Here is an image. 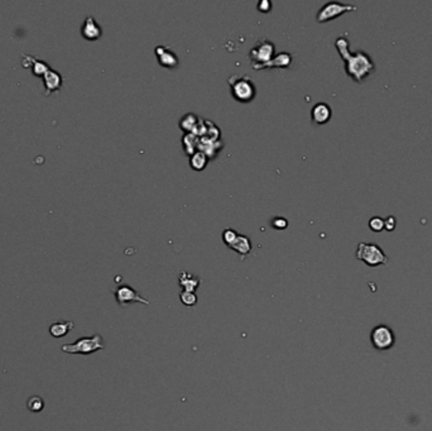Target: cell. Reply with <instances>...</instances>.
Here are the masks:
<instances>
[{
  "mask_svg": "<svg viewBox=\"0 0 432 431\" xmlns=\"http://www.w3.org/2000/svg\"><path fill=\"white\" fill-rule=\"evenodd\" d=\"M335 47L339 51L344 63H345V71L349 75L352 80L356 83H361L368 75L374 71L373 61L367 55L364 51H356V52H350L349 41L345 37H339L335 41Z\"/></svg>",
  "mask_w": 432,
  "mask_h": 431,
  "instance_id": "cell-1",
  "label": "cell"
},
{
  "mask_svg": "<svg viewBox=\"0 0 432 431\" xmlns=\"http://www.w3.org/2000/svg\"><path fill=\"white\" fill-rule=\"evenodd\" d=\"M231 95L239 103H250L257 96V87L252 77L246 75H233L229 77Z\"/></svg>",
  "mask_w": 432,
  "mask_h": 431,
  "instance_id": "cell-2",
  "label": "cell"
},
{
  "mask_svg": "<svg viewBox=\"0 0 432 431\" xmlns=\"http://www.w3.org/2000/svg\"><path fill=\"white\" fill-rule=\"evenodd\" d=\"M356 258L361 262H364L369 267L385 266L389 263V258L387 254L380 249V247L374 243H364L361 242L358 244L356 248Z\"/></svg>",
  "mask_w": 432,
  "mask_h": 431,
  "instance_id": "cell-3",
  "label": "cell"
},
{
  "mask_svg": "<svg viewBox=\"0 0 432 431\" xmlns=\"http://www.w3.org/2000/svg\"><path fill=\"white\" fill-rule=\"evenodd\" d=\"M275 46L272 41L267 38L258 39L254 47L249 51L248 59L254 70H261L263 65L270 62L274 57Z\"/></svg>",
  "mask_w": 432,
  "mask_h": 431,
  "instance_id": "cell-4",
  "label": "cell"
},
{
  "mask_svg": "<svg viewBox=\"0 0 432 431\" xmlns=\"http://www.w3.org/2000/svg\"><path fill=\"white\" fill-rule=\"evenodd\" d=\"M104 340L100 334H96L94 337L89 338H80L76 343L72 344H65L62 345V351L68 353V354H83L89 355L95 353V351L104 349Z\"/></svg>",
  "mask_w": 432,
  "mask_h": 431,
  "instance_id": "cell-5",
  "label": "cell"
},
{
  "mask_svg": "<svg viewBox=\"0 0 432 431\" xmlns=\"http://www.w3.org/2000/svg\"><path fill=\"white\" fill-rule=\"evenodd\" d=\"M356 9L358 8L355 5H351V4H343L339 3V1H329V3H326L325 5L320 8V10L316 14V21L319 23H326V22H330L332 19L338 18V17L343 15L344 13L355 12Z\"/></svg>",
  "mask_w": 432,
  "mask_h": 431,
  "instance_id": "cell-6",
  "label": "cell"
},
{
  "mask_svg": "<svg viewBox=\"0 0 432 431\" xmlns=\"http://www.w3.org/2000/svg\"><path fill=\"white\" fill-rule=\"evenodd\" d=\"M370 342L377 350H388L394 345L396 337L387 325H378L370 333Z\"/></svg>",
  "mask_w": 432,
  "mask_h": 431,
  "instance_id": "cell-7",
  "label": "cell"
},
{
  "mask_svg": "<svg viewBox=\"0 0 432 431\" xmlns=\"http://www.w3.org/2000/svg\"><path fill=\"white\" fill-rule=\"evenodd\" d=\"M114 296L116 298V302L122 307H127L128 305L133 304V302H139L143 305H149V300L140 296V293L134 289L133 287L128 286V285H122L114 291Z\"/></svg>",
  "mask_w": 432,
  "mask_h": 431,
  "instance_id": "cell-8",
  "label": "cell"
},
{
  "mask_svg": "<svg viewBox=\"0 0 432 431\" xmlns=\"http://www.w3.org/2000/svg\"><path fill=\"white\" fill-rule=\"evenodd\" d=\"M154 55L157 57L158 63L166 68H176L180 63L177 55L168 47L164 46H157L154 48Z\"/></svg>",
  "mask_w": 432,
  "mask_h": 431,
  "instance_id": "cell-9",
  "label": "cell"
},
{
  "mask_svg": "<svg viewBox=\"0 0 432 431\" xmlns=\"http://www.w3.org/2000/svg\"><path fill=\"white\" fill-rule=\"evenodd\" d=\"M101 34H103V29L98 24V22L95 21L94 17L87 15L81 26V36L87 41H96L100 38Z\"/></svg>",
  "mask_w": 432,
  "mask_h": 431,
  "instance_id": "cell-10",
  "label": "cell"
},
{
  "mask_svg": "<svg viewBox=\"0 0 432 431\" xmlns=\"http://www.w3.org/2000/svg\"><path fill=\"white\" fill-rule=\"evenodd\" d=\"M331 115H332L331 107L326 103L315 104L314 108L311 109V119H312V121L317 125L326 124V123L331 119Z\"/></svg>",
  "mask_w": 432,
  "mask_h": 431,
  "instance_id": "cell-11",
  "label": "cell"
},
{
  "mask_svg": "<svg viewBox=\"0 0 432 431\" xmlns=\"http://www.w3.org/2000/svg\"><path fill=\"white\" fill-rule=\"evenodd\" d=\"M43 85H45V94L51 95L52 92L58 91L62 87V76L58 71L50 68L45 75H43Z\"/></svg>",
  "mask_w": 432,
  "mask_h": 431,
  "instance_id": "cell-12",
  "label": "cell"
},
{
  "mask_svg": "<svg viewBox=\"0 0 432 431\" xmlns=\"http://www.w3.org/2000/svg\"><path fill=\"white\" fill-rule=\"evenodd\" d=\"M222 147H224V144L221 143V141H210V139L206 138H198L197 151L204 152L209 157V160L215 158L222 149Z\"/></svg>",
  "mask_w": 432,
  "mask_h": 431,
  "instance_id": "cell-13",
  "label": "cell"
},
{
  "mask_svg": "<svg viewBox=\"0 0 432 431\" xmlns=\"http://www.w3.org/2000/svg\"><path fill=\"white\" fill-rule=\"evenodd\" d=\"M178 285L182 287V291H189V292H195L198 286L201 285V278L197 276L189 273L186 271H180L178 276Z\"/></svg>",
  "mask_w": 432,
  "mask_h": 431,
  "instance_id": "cell-14",
  "label": "cell"
},
{
  "mask_svg": "<svg viewBox=\"0 0 432 431\" xmlns=\"http://www.w3.org/2000/svg\"><path fill=\"white\" fill-rule=\"evenodd\" d=\"M22 56H23L24 66H27L28 63V66L32 68L33 74L36 75V76H43V75H45L51 68V66L48 65L47 62L42 61V59L36 58V57L30 56V55L22 54Z\"/></svg>",
  "mask_w": 432,
  "mask_h": 431,
  "instance_id": "cell-15",
  "label": "cell"
},
{
  "mask_svg": "<svg viewBox=\"0 0 432 431\" xmlns=\"http://www.w3.org/2000/svg\"><path fill=\"white\" fill-rule=\"evenodd\" d=\"M229 248L233 249L234 252H237V253L239 254V256H242V257H245V256L250 254V252H252L253 249V245L248 236L240 235L239 234V235L237 236V239L229 245Z\"/></svg>",
  "mask_w": 432,
  "mask_h": 431,
  "instance_id": "cell-16",
  "label": "cell"
},
{
  "mask_svg": "<svg viewBox=\"0 0 432 431\" xmlns=\"http://www.w3.org/2000/svg\"><path fill=\"white\" fill-rule=\"evenodd\" d=\"M292 63V55L288 54V52H282L278 54L277 56L273 57L270 62H267L266 65H263L261 67V70L263 68H288Z\"/></svg>",
  "mask_w": 432,
  "mask_h": 431,
  "instance_id": "cell-17",
  "label": "cell"
},
{
  "mask_svg": "<svg viewBox=\"0 0 432 431\" xmlns=\"http://www.w3.org/2000/svg\"><path fill=\"white\" fill-rule=\"evenodd\" d=\"M74 329V322H54L50 325V334L54 338H62Z\"/></svg>",
  "mask_w": 432,
  "mask_h": 431,
  "instance_id": "cell-18",
  "label": "cell"
},
{
  "mask_svg": "<svg viewBox=\"0 0 432 431\" xmlns=\"http://www.w3.org/2000/svg\"><path fill=\"white\" fill-rule=\"evenodd\" d=\"M209 163V157L201 151H196L189 156V166L193 171H204Z\"/></svg>",
  "mask_w": 432,
  "mask_h": 431,
  "instance_id": "cell-19",
  "label": "cell"
},
{
  "mask_svg": "<svg viewBox=\"0 0 432 431\" xmlns=\"http://www.w3.org/2000/svg\"><path fill=\"white\" fill-rule=\"evenodd\" d=\"M198 121H200V119L193 113H189V114H186V115H184L180 119L178 125H180V128L184 130L185 133H193L196 127H197Z\"/></svg>",
  "mask_w": 432,
  "mask_h": 431,
  "instance_id": "cell-20",
  "label": "cell"
},
{
  "mask_svg": "<svg viewBox=\"0 0 432 431\" xmlns=\"http://www.w3.org/2000/svg\"><path fill=\"white\" fill-rule=\"evenodd\" d=\"M182 145H184V151L186 152V154L191 156L197 151L198 137H196L193 133H185L182 137Z\"/></svg>",
  "mask_w": 432,
  "mask_h": 431,
  "instance_id": "cell-21",
  "label": "cell"
},
{
  "mask_svg": "<svg viewBox=\"0 0 432 431\" xmlns=\"http://www.w3.org/2000/svg\"><path fill=\"white\" fill-rule=\"evenodd\" d=\"M27 407L32 412H41L43 410V407H45V401H43L41 396H32L28 400Z\"/></svg>",
  "mask_w": 432,
  "mask_h": 431,
  "instance_id": "cell-22",
  "label": "cell"
},
{
  "mask_svg": "<svg viewBox=\"0 0 432 431\" xmlns=\"http://www.w3.org/2000/svg\"><path fill=\"white\" fill-rule=\"evenodd\" d=\"M181 302L187 307H192L197 304V295L189 291H181L180 292Z\"/></svg>",
  "mask_w": 432,
  "mask_h": 431,
  "instance_id": "cell-23",
  "label": "cell"
},
{
  "mask_svg": "<svg viewBox=\"0 0 432 431\" xmlns=\"http://www.w3.org/2000/svg\"><path fill=\"white\" fill-rule=\"evenodd\" d=\"M369 228L370 230L376 231V233H380L384 229V219L380 218V216H373L369 220Z\"/></svg>",
  "mask_w": 432,
  "mask_h": 431,
  "instance_id": "cell-24",
  "label": "cell"
},
{
  "mask_svg": "<svg viewBox=\"0 0 432 431\" xmlns=\"http://www.w3.org/2000/svg\"><path fill=\"white\" fill-rule=\"evenodd\" d=\"M238 235H239V234H238L237 230L231 229V228H226L225 230L222 231V240H224V243H225V244L229 247L231 243L237 239Z\"/></svg>",
  "mask_w": 432,
  "mask_h": 431,
  "instance_id": "cell-25",
  "label": "cell"
},
{
  "mask_svg": "<svg viewBox=\"0 0 432 431\" xmlns=\"http://www.w3.org/2000/svg\"><path fill=\"white\" fill-rule=\"evenodd\" d=\"M272 227L277 230H283L288 227V220L287 219L282 218V216H277V218L272 219Z\"/></svg>",
  "mask_w": 432,
  "mask_h": 431,
  "instance_id": "cell-26",
  "label": "cell"
},
{
  "mask_svg": "<svg viewBox=\"0 0 432 431\" xmlns=\"http://www.w3.org/2000/svg\"><path fill=\"white\" fill-rule=\"evenodd\" d=\"M257 8L259 12L268 13L270 12V9H272V3H270V0H261V1L258 3Z\"/></svg>",
  "mask_w": 432,
  "mask_h": 431,
  "instance_id": "cell-27",
  "label": "cell"
},
{
  "mask_svg": "<svg viewBox=\"0 0 432 431\" xmlns=\"http://www.w3.org/2000/svg\"><path fill=\"white\" fill-rule=\"evenodd\" d=\"M396 218L394 216H388L384 219V229L387 231H392L396 229Z\"/></svg>",
  "mask_w": 432,
  "mask_h": 431,
  "instance_id": "cell-28",
  "label": "cell"
}]
</instances>
